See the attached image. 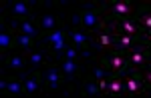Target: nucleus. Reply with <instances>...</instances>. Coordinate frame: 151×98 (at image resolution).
Instances as JSON below:
<instances>
[{
  "instance_id": "5",
  "label": "nucleus",
  "mask_w": 151,
  "mask_h": 98,
  "mask_svg": "<svg viewBox=\"0 0 151 98\" xmlns=\"http://www.w3.org/2000/svg\"><path fill=\"white\" fill-rule=\"evenodd\" d=\"M107 28L113 32V34H129V36L139 38V42L145 36V30L139 26V22L133 18H109L107 20Z\"/></svg>"
},
{
  "instance_id": "3",
  "label": "nucleus",
  "mask_w": 151,
  "mask_h": 98,
  "mask_svg": "<svg viewBox=\"0 0 151 98\" xmlns=\"http://www.w3.org/2000/svg\"><path fill=\"white\" fill-rule=\"evenodd\" d=\"M40 74H42L45 88H47L48 92H73V86L67 82V78H65V74L60 72L57 62L47 64V66L40 70Z\"/></svg>"
},
{
  "instance_id": "12",
  "label": "nucleus",
  "mask_w": 151,
  "mask_h": 98,
  "mask_svg": "<svg viewBox=\"0 0 151 98\" xmlns=\"http://www.w3.org/2000/svg\"><path fill=\"white\" fill-rule=\"evenodd\" d=\"M14 36L16 32L10 28L6 16H2L0 18V58H4L8 52L14 50Z\"/></svg>"
},
{
  "instance_id": "17",
  "label": "nucleus",
  "mask_w": 151,
  "mask_h": 98,
  "mask_svg": "<svg viewBox=\"0 0 151 98\" xmlns=\"http://www.w3.org/2000/svg\"><path fill=\"white\" fill-rule=\"evenodd\" d=\"M52 60V56L48 54L47 50L42 48H35L30 54H28V70H42L47 64H50Z\"/></svg>"
},
{
  "instance_id": "11",
  "label": "nucleus",
  "mask_w": 151,
  "mask_h": 98,
  "mask_svg": "<svg viewBox=\"0 0 151 98\" xmlns=\"http://www.w3.org/2000/svg\"><path fill=\"white\" fill-rule=\"evenodd\" d=\"M125 80V88H127V96H139V94H149L147 86L141 78V72L135 68H127L125 72L121 74Z\"/></svg>"
},
{
  "instance_id": "24",
  "label": "nucleus",
  "mask_w": 151,
  "mask_h": 98,
  "mask_svg": "<svg viewBox=\"0 0 151 98\" xmlns=\"http://www.w3.org/2000/svg\"><path fill=\"white\" fill-rule=\"evenodd\" d=\"M139 72H141V78H143L145 86H147V92L151 94V62L147 64V66H143Z\"/></svg>"
},
{
  "instance_id": "26",
  "label": "nucleus",
  "mask_w": 151,
  "mask_h": 98,
  "mask_svg": "<svg viewBox=\"0 0 151 98\" xmlns=\"http://www.w3.org/2000/svg\"><path fill=\"white\" fill-rule=\"evenodd\" d=\"M145 48H147V52H149V56H151V44H145Z\"/></svg>"
},
{
  "instance_id": "1",
  "label": "nucleus",
  "mask_w": 151,
  "mask_h": 98,
  "mask_svg": "<svg viewBox=\"0 0 151 98\" xmlns=\"http://www.w3.org/2000/svg\"><path fill=\"white\" fill-rule=\"evenodd\" d=\"M69 44H70L69 42V24L65 20V24L60 28L52 30V32H47L45 36L40 38L36 42V48L47 50L48 54L52 56V60H58V58H63V52H65V48Z\"/></svg>"
},
{
  "instance_id": "21",
  "label": "nucleus",
  "mask_w": 151,
  "mask_h": 98,
  "mask_svg": "<svg viewBox=\"0 0 151 98\" xmlns=\"http://www.w3.org/2000/svg\"><path fill=\"white\" fill-rule=\"evenodd\" d=\"M107 94L109 96H119V94H125L127 96V88H125V80L121 74H113L111 80H109V88H107Z\"/></svg>"
},
{
  "instance_id": "18",
  "label": "nucleus",
  "mask_w": 151,
  "mask_h": 98,
  "mask_svg": "<svg viewBox=\"0 0 151 98\" xmlns=\"http://www.w3.org/2000/svg\"><path fill=\"white\" fill-rule=\"evenodd\" d=\"M79 94H83V96H101V94H103L99 82H97L89 72L79 80Z\"/></svg>"
},
{
  "instance_id": "4",
  "label": "nucleus",
  "mask_w": 151,
  "mask_h": 98,
  "mask_svg": "<svg viewBox=\"0 0 151 98\" xmlns=\"http://www.w3.org/2000/svg\"><path fill=\"white\" fill-rule=\"evenodd\" d=\"M139 4H135L133 0H107L101 6V14L105 20L109 18H133L137 14Z\"/></svg>"
},
{
  "instance_id": "13",
  "label": "nucleus",
  "mask_w": 151,
  "mask_h": 98,
  "mask_svg": "<svg viewBox=\"0 0 151 98\" xmlns=\"http://www.w3.org/2000/svg\"><path fill=\"white\" fill-rule=\"evenodd\" d=\"M127 60H129V66L131 68H135V70H141L143 66H147L151 62V56L147 48H145V44L139 42L137 46H133V48L127 52Z\"/></svg>"
},
{
  "instance_id": "20",
  "label": "nucleus",
  "mask_w": 151,
  "mask_h": 98,
  "mask_svg": "<svg viewBox=\"0 0 151 98\" xmlns=\"http://www.w3.org/2000/svg\"><path fill=\"white\" fill-rule=\"evenodd\" d=\"M139 44V38L135 36H129V34H115V50L117 52H123L127 54L133 46Z\"/></svg>"
},
{
  "instance_id": "19",
  "label": "nucleus",
  "mask_w": 151,
  "mask_h": 98,
  "mask_svg": "<svg viewBox=\"0 0 151 98\" xmlns=\"http://www.w3.org/2000/svg\"><path fill=\"white\" fill-rule=\"evenodd\" d=\"M35 48H36V40L35 38L16 32V36H14V50H18V52H22V54H30Z\"/></svg>"
},
{
  "instance_id": "15",
  "label": "nucleus",
  "mask_w": 151,
  "mask_h": 98,
  "mask_svg": "<svg viewBox=\"0 0 151 98\" xmlns=\"http://www.w3.org/2000/svg\"><path fill=\"white\" fill-rule=\"evenodd\" d=\"M20 78H22V82H24V90H26V94H36V92L47 90V88H45V80H42L40 70H26V72L20 74Z\"/></svg>"
},
{
  "instance_id": "2",
  "label": "nucleus",
  "mask_w": 151,
  "mask_h": 98,
  "mask_svg": "<svg viewBox=\"0 0 151 98\" xmlns=\"http://www.w3.org/2000/svg\"><path fill=\"white\" fill-rule=\"evenodd\" d=\"M101 6H103V2L93 0V2H83L77 8L79 14H81V28L87 30L89 34L97 32V30H103L105 26H107V20L101 14Z\"/></svg>"
},
{
  "instance_id": "23",
  "label": "nucleus",
  "mask_w": 151,
  "mask_h": 98,
  "mask_svg": "<svg viewBox=\"0 0 151 98\" xmlns=\"http://www.w3.org/2000/svg\"><path fill=\"white\" fill-rule=\"evenodd\" d=\"M6 92H8V94H16V96L26 94V90H24V82H22V78H20L18 74H8V86H6Z\"/></svg>"
},
{
  "instance_id": "16",
  "label": "nucleus",
  "mask_w": 151,
  "mask_h": 98,
  "mask_svg": "<svg viewBox=\"0 0 151 98\" xmlns=\"http://www.w3.org/2000/svg\"><path fill=\"white\" fill-rule=\"evenodd\" d=\"M38 24L42 28V32L47 34V32H52V30H57L60 26L65 24V18H60L57 12H38Z\"/></svg>"
},
{
  "instance_id": "10",
  "label": "nucleus",
  "mask_w": 151,
  "mask_h": 98,
  "mask_svg": "<svg viewBox=\"0 0 151 98\" xmlns=\"http://www.w3.org/2000/svg\"><path fill=\"white\" fill-rule=\"evenodd\" d=\"M91 44H93L95 54H105V52H113L115 50V34L105 26L103 30L91 32Z\"/></svg>"
},
{
  "instance_id": "9",
  "label": "nucleus",
  "mask_w": 151,
  "mask_h": 98,
  "mask_svg": "<svg viewBox=\"0 0 151 98\" xmlns=\"http://www.w3.org/2000/svg\"><path fill=\"white\" fill-rule=\"evenodd\" d=\"M2 70L0 72L4 74H20L26 72L28 70V54H22V52H18V50H12L8 52L4 58H2Z\"/></svg>"
},
{
  "instance_id": "25",
  "label": "nucleus",
  "mask_w": 151,
  "mask_h": 98,
  "mask_svg": "<svg viewBox=\"0 0 151 98\" xmlns=\"http://www.w3.org/2000/svg\"><path fill=\"white\" fill-rule=\"evenodd\" d=\"M141 42H143V44H151V30H149V32H145V36H143Z\"/></svg>"
},
{
  "instance_id": "22",
  "label": "nucleus",
  "mask_w": 151,
  "mask_h": 98,
  "mask_svg": "<svg viewBox=\"0 0 151 98\" xmlns=\"http://www.w3.org/2000/svg\"><path fill=\"white\" fill-rule=\"evenodd\" d=\"M135 20L139 22V26L145 32H149L151 30V4H141L139 8H137Z\"/></svg>"
},
{
  "instance_id": "14",
  "label": "nucleus",
  "mask_w": 151,
  "mask_h": 98,
  "mask_svg": "<svg viewBox=\"0 0 151 98\" xmlns=\"http://www.w3.org/2000/svg\"><path fill=\"white\" fill-rule=\"evenodd\" d=\"M58 64V68H60V72L65 74V78H67V82L73 86V82H77L79 80V76H81V68L85 66V62L81 60H69V58H60V60H55Z\"/></svg>"
},
{
  "instance_id": "8",
  "label": "nucleus",
  "mask_w": 151,
  "mask_h": 98,
  "mask_svg": "<svg viewBox=\"0 0 151 98\" xmlns=\"http://www.w3.org/2000/svg\"><path fill=\"white\" fill-rule=\"evenodd\" d=\"M8 24L14 32H20V34H26V36L35 38L36 42L45 36L42 28L38 24V16L36 18H8Z\"/></svg>"
},
{
  "instance_id": "6",
  "label": "nucleus",
  "mask_w": 151,
  "mask_h": 98,
  "mask_svg": "<svg viewBox=\"0 0 151 98\" xmlns=\"http://www.w3.org/2000/svg\"><path fill=\"white\" fill-rule=\"evenodd\" d=\"M35 0H8L2 4V14L6 12L10 18H36L38 12H35Z\"/></svg>"
},
{
  "instance_id": "7",
  "label": "nucleus",
  "mask_w": 151,
  "mask_h": 98,
  "mask_svg": "<svg viewBox=\"0 0 151 98\" xmlns=\"http://www.w3.org/2000/svg\"><path fill=\"white\" fill-rule=\"evenodd\" d=\"M97 60L101 62V66L107 68L111 74H123L129 66V60H127V54H123V52H105V54H99L97 56Z\"/></svg>"
}]
</instances>
